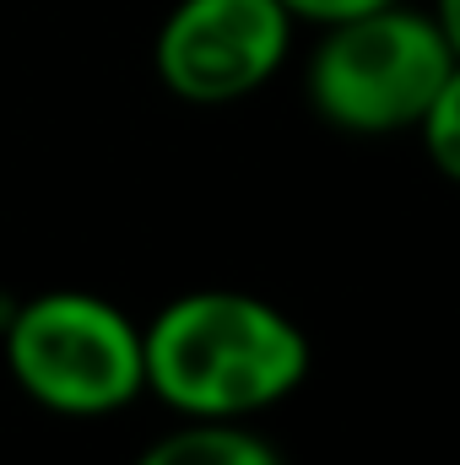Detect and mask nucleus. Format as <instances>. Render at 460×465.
I'll list each match as a JSON object with an SVG mask.
<instances>
[{"mask_svg":"<svg viewBox=\"0 0 460 465\" xmlns=\"http://www.w3.org/2000/svg\"><path fill=\"white\" fill-rule=\"evenodd\" d=\"M146 390L174 411L233 422L293 395L309 373L304 331L249 292H190L146 331Z\"/></svg>","mask_w":460,"mask_h":465,"instance_id":"nucleus-1","label":"nucleus"},{"mask_svg":"<svg viewBox=\"0 0 460 465\" xmlns=\"http://www.w3.org/2000/svg\"><path fill=\"white\" fill-rule=\"evenodd\" d=\"M450 65L455 49L445 44L439 22L390 0L379 11L331 22L309 60V98L342 130H406L434 104Z\"/></svg>","mask_w":460,"mask_h":465,"instance_id":"nucleus-2","label":"nucleus"},{"mask_svg":"<svg viewBox=\"0 0 460 465\" xmlns=\"http://www.w3.org/2000/svg\"><path fill=\"white\" fill-rule=\"evenodd\" d=\"M11 379L60 417H109L146 390V351L130 314L93 292H44L5 325Z\"/></svg>","mask_w":460,"mask_h":465,"instance_id":"nucleus-3","label":"nucleus"},{"mask_svg":"<svg viewBox=\"0 0 460 465\" xmlns=\"http://www.w3.org/2000/svg\"><path fill=\"white\" fill-rule=\"evenodd\" d=\"M287 38L282 0H179L157 33V76L185 104H233L282 65Z\"/></svg>","mask_w":460,"mask_h":465,"instance_id":"nucleus-4","label":"nucleus"},{"mask_svg":"<svg viewBox=\"0 0 460 465\" xmlns=\"http://www.w3.org/2000/svg\"><path fill=\"white\" fill-rule=\"evenodd\" d=\"M135 465H282V460H276V450L265 439H255V433H244L233 422L195 417L190 428L157 439Z\"/></svg>","mask_w":460,"mask_h":465,"instance_id":"nucleus-5","label":"nucleus"},{"mask_svg":"<svg viewBox=\"0 0 460 465\" xmlns=\"http://www.w3.org/2000/svg\"><path fill=\"white\" fill-rule=\"evenodd\" d=\"M423 141H428V157L460 179V60L450 65V76L439 82V93H434V104L423 109Z\"/></svg>","mask_w":460,"mask_h":465,"instance_id":"nucleus-6","label":"nucleus"},{"mask_svg":"<svg viewBox=\"0 0 460 465\" xmlns=\"http://www.w3.org/2000/svg\"><path fill=\"white\" fill-rule=\"evenodd\" d=\"M293 16H315V22H342V16H363V11H379V5H390V0H282Z\"/></svg>","mask_w":460,"mask_h":465,"instance_id":"nucleus-7","label":"nucleus"},{"mask_svg":"<svg viewBox=\"0 0 460 465\" xmlns=\"http://www.w3.org/2000/svg\"><path fill=\"white\" fill-rule=\"evenodd\" d=\"M439 33H445V44L455 49V60H460V0H439Z\"/></svg>","mask_w":460,"mask_h":465,"instance_id":"nucleus-8","label":"nucleus"}]
</instances>
